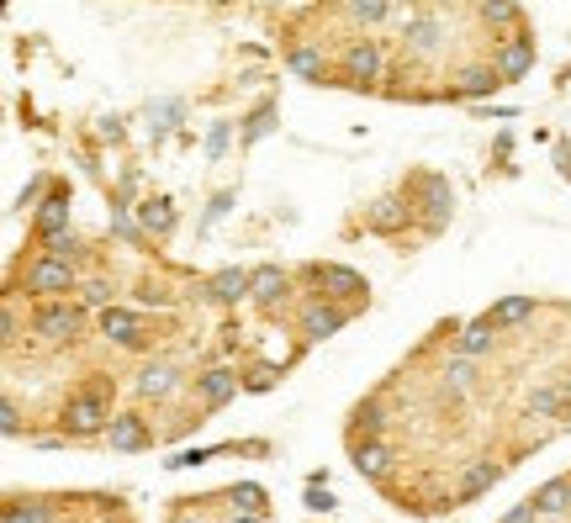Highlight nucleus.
Returning <instances> with one entry per match:
<instances>
[{"label": "nucleus", "mask_w": 571, "mask_h": 523, "mask_svg": "<svg viewBox=\"0 0 571 523\" xmlns=\"http://www.w3.org/2000/svg\"><path fill=\"white\" fill-rule=\"evenodd\" d=\"M64 428H69L75 439L112 428V381H90L85 391H75V397H69V407H64Z\"/></svg>", "instance_id": "1"}, {"label": "nucleus", "mask_w": 571, "mask_h": 523, "mask_svg": "<svg viewBox=\"0 0 571 523\" xmlns=\"http://www.w3.org/2000/svg\"><path fill=\"white\" fill-rule=\"evenodd\" d=\"M413 191H418V207H423V228L439 233L455 212V191L445 175H413Z\"/></svg>", "instance_id": "2"}, {"label": "nucleus", "mask_w": 571, "mask_h": 523, "mask_svg": "<svg viewBox=\"0 0 571 523\" xmlns=\"http://www.w3.org/2000/svg\"><path fill=\"white\" fill-rule=\"evenodd\" d=\"M27 291H38V296L75 291V259H59V254L32 259V265H27Z\"/></svg>", "instance_id": "3"}, {"label": "nucleus", "mask_w": 571, "mask_h": 523, "mask_svg": "<svg viewBox=\"0 0 571 523\" xmlns=\"http://www.w3.org/2000/svg\"><path fill=\"white\" fill-rule=\"evenodd\" d=\"M492 64H497V74H503V80H524V74L534 69V32L513 27V32L503 37V43H497Z\"/></svg>", "instance_id": "4"}, {"label": "nucleus", "mask_w": 571, "mask_h": 523, "mask_svg": "<svg viewBox=\"0 0 571 523\" xmlns=\"http://www.w3.org/2000/svg\"><path fill=\"white\" fill-rule=\"evenodd\" d=\"M32 328H38L48 344H64V339H75V333H80V307H69V302H43L38 312H32Z\"/></svg>", "instance_id": "5"}, {"label": "nucleus", "mask_w": 571, "mask_h": 523, "mask_svg": "<svg viewBox=\"0 0 571 523\" xmlns=\"http://www.w3.org/2000/svg\"><path fill=\"white\" fill-rule=\"evenodd\" d=\"M381 74V43L376 37H355V43L344 48V80L349 85H371Z\"/></svg>", "instance_id": "6"}, {"label": "nucleus", "mask_w": 571, "mask_h": 523, "mask_svg": "<svg viewBox=\"0 0 571 523\" xmlns=\"http://www.w3.org/2000/svg\"><path fill=\"white\" fill-rule=\"evenodd\" d=\"M307 275L323 286V296H339V302H360L365 296V280L355 270H344V265H312Z\"/></svg>", "instance_id": "7"}, {"label": "nucleus", "mask_w": 571, "mask_h": 523, "mask_svg": "<svg viewBox=\"0 0 571 523\" xmlns=\"http://www.w3.org/2000/svg\"><path fill=\"white\" fill-rule=\"evenodd\" d=\"M408 212L413 207L402 196H381L376 207L365 212V228H371V233H402V228H408Z\"/></svg>", "instance_id": "8"}, {"label": "nucleus", "mask_w": 571, "mask_h": 523, "mask_svg": "<svg viewBox=\"0 0 571 523\" xmlns=\"http://www.w3.org/2000/svg\"><path fill=\"white\" fill-rule=\"evenodd\" d=\"M101 333H106V339H117V344H127V349L143 344V323L127 307H106L101 312Z\"/></svg>", "instance_id": "9"}, {"label": "nucleus", "mask_w": 571, "mask_h": 523, "mask_svg": "<svg viewBox=\"0 0 571 523\" xmlns=\"http://www.w3.org/2000/svg\"><path fill=\"white\" fill-rule=\"evenodd\" d=\"M344 307H328V302H312L307 312H302V333L307 339H334V333L344 328Z\"/></svg>", "instance_id": "10"}, {"label": "nucleus", "mask_w": 571, "mask_h": 523, "mask_svg": "<svg viewBox=\"0 0 571 523\" xmlns=\"http://www.w3.org/2000/svg\"><path fill=\"white\" fill-rule=\"evenodd\" d=\"M249 296L260 307H275L286 296V270L281 265H260V270H249Z\"/></svg>", "instance_id": "11"}, {"label": "nucleus", "mask_w": 571, "mask_h": 523, "mask_svg": "<svg viewBox=\"0 0 571 523\" xmlns=\"http://www.w3.org/2000/svg\"><path fill=\"white\" fill-rule=\"evenodd\" d=\"M112 450H122V455H133V450H149V428H143V418L138 413H122V418H112Z\"/></svg>", "instance_id": "12"}, {"label": "nucleus", "mask_w": 571, "mask_h": 523, "mask_svg": "<svg viewBox=\"0 0 571 523\" xmlns=\"http://www.w3.org/2000/svg\"><path fill=\"white\" fill-rule=\"evenodd\" d=\"M497 85H503V74H497V64H471V69H460L455 96H492Z\"/></svg>", "instance_id": "13"}, {"label": "nucleus", "mask_w": 571, "mask_h": 523, "mask_svg": "<svg viewBox=\"0 0 571 523\" xmlns=\"http://www.w3.org/2000/svg\"><path fill=\"white\" fill-rule=\"evenodd\" d=\"M233 391H238V376L217 365V370H207V376H201V407H207V413H217V407H223Z\"/></svg>", "instance_id": "14"}, {"label": "nucleus", "mask_w": 571, "mask_h": 523, "mask_svg": "<svg viewBox=\"0 0 571 523\" xmlns=\"http://www.w3.org/2000/svg\"><path fill=\"white\" fill-rule=\"evenodd\" d=\"M38 233H43V238L69 233V196H64V191H53L43 207H38Z\"/></svg>", "instance_id": "15"}, {"label": "nucleus", "mask_w": 571, "mask_h": 523, "mask_svg": "<svg viewBox=\"0 0 571 523\" xmlns=\"http://www.w3.org/2000/svg\"><path fill=\"white\" fill-rule=\"evenodd\" d=\"M439 32H445V27H439L434 22V16H408V22H402V43H408V48H418V53H429V48H439Z\"/></svg>", "instance_id": "16"}, {"label": "nucleus", "mask_w": 571, "mask_h": 523, "mask_svg": "<svg viewBox=\"0 0 571 523\" xmlns=\"http://www.w3.org/2000/svg\"><path fill=\"white\" fill-rule=\"evenodd\" d=\"M286 64H291V74H302V80H312V85H323L328 80V59H323V48H291L286 53Z\"/></svg>", "instance_id": "17"}, {"label": "nucleus", "mask_w": 571, "mask_h": 523, "mask_svg": "<svg viewBox=\"0 0 571 523\" xmlns=\"http://www.w3.org/2000/svg\"><path fill=\"white\" fill-rule=\"evenodd\" d=\"M207 296L212 302H238V296H249V270H217L207 280Z\"/></svg>", "instance_id": "18"}, {"label": "nucleus", "mask_w": 571, "mask_h": 523, "mask_svg": "<svg viewBox=\"0 0 571 523\" xmlns=\"http://www.w3.org/2000/svg\"><path fill=\"white\" fill-rule=\"evenodd\" d=\"M497 476H503V471H497L492 460H471V465H466V476H460V487H455V497H466V502H471V497H482Z\"/></svg>", "instance_id": "19"}, {"label": "nucleus", "mask_w": 571, "mask_h": 523, "mask_svg": "<svg viewBox=\"0 0 571 523\" xmlns=\"http://www.w3.org/2000/svg\"><path fill=\"white\" fill-rule=\"evenodd\" d=\"M138 222H143V233L164 238V233L175 228V207H170V201H164V196H149V201H143V207H138Z\"/></svg>", "instance_id": "20"}, {"label": "nucleus", "mask_w": 571, "mask_h": 523, "mask_svg": "<svg viewBox=\"0 0 571 523\" xmlns=\"http://www.w3.org/2000/svg\"><path fill=\"white\" fill-rule=\"evenodd\" d=\"M482 22L492 32H513V27H524V11H519V0H482Z\"/></svg>", "instance_id": "21"}, {"label": "nucleus", "mask_w": 571, "mask_h": 523, "mask_svg": "<svg viewBox=\"0 0 571 523\" xmlns=\"http://www.w3.org/2000/svg\"><path fill=\"white\" fill-rule=\"evenodd\" d=\"M138 391H143V397H170V391H175V365H164V360L143 365L138 370Z\"/></svg>", "instance_id": "22"}, {"label": "nucleus", "mask_w": 571, "mask_h": 523, "mask_svg": "<svg viewBox=\"0 0 571 523\" xmlns=\"http://www.w3.org/2000/svg\"><path fill=\"white\" fill-rule=\"evenodd\" d=\"M492 339H497V323H492V312H487V317H476V323L460 328V354H487Z\"/></svg>", "instance_id": "23"}, {"label": "nucleus", "mask_w": 571, "mask_h": 523, "mask_svg": "<svg viewBox=\"0 0 571 523\" xmlns=\"http://www.w3.org/2000/svg\"><path fill=\"white\" fill-rule=\"evenodd\" d=\"M386 465H392V455H386V444L381 439H365V444H355V471L360 476H386Z\"/></svg>", "instance_id": "24"}, {"label": "nucleus", "mask_w": 571, "mask_h": 523, "mask_svg": "<svg viewBox=\"0 0 571 523\" xmlns=\"http://www.w3.org/2000/svg\"><path fill=\"white\" fill-rule=\"evenodd\" d=\"M529 317H534L529 296H503V302L492 307V323H497V328H519V323H529Z\"/></svg>", "instance_id": "25"}, {"label": "nucleus", "mask_w": 571, "mask_h": 523, "mask_svg": "<svg viewBox=\"0 0 571 523\" xmlns=\"http://www.w3.org/2000/svg\"><path fill=\"white\" fill-rule=\"evenodd\" d=\"M534 508H540V513H566V508H571V481H566V476L545 481V487L534 492Z\"/></svg>", "instance_id": "26"}, {"label": "nucleus", "mask_w": 571, "mask_h": 523, "mask_svg": "<svg viewBox=\"0 0 571 523\" xmlns=\"http://www.w3.org/2000/svg\"><path fill=\"white\" fill-rule=\"evenodd\" d=\"M524 407H529V418H561L566 413V407H561V386H534Z\"/></svg>", "instance_id": "27"}, {"label": "nucleus", "mask_w": 571, "mask_h": 523, "mask_svg": "<svg viewBox=\"0 0 571 523\" xmlns=\"http://www.w3.org/2000/svg\"><path fill=\"white\" fill-rule=\"evenodd\" d=\"M233 508H238V513H260V518H265V508H270V502H265V487H254V481L233 487Z\"/></svg>", "instance_id": "28"}, {"label": "nucleus", "mask_w": 571, "mask_h": 523, "mask_svg": "<svg viewBox=\"0 0 571 523\" xmlns=\"http://www.w3.org/2000/svg\"><path fill=\"white\" fill-rule=\"evenodd\" d=\"M6 523H48V508H43V502L11 497V502H6Z\"/></svg>", "instance_id": "29"}, {"label": "nucleus", "mask_w": 571, "mask_h": 523, "mask_svg": "<svg viewBox=\"0 0 571 523\" xmlns=\"http://www.w3.org/2000/svg\"><path fill=\"white\" fill-rule=\"evenodd\" d=\"M386 423V413H381V402H360L355 407V434H365V439H376V428Z\"/></svg>", "instance_id": "30"}, {"label": "nucleus", "mask_w": 571, "mask_h": 523, "mask_svg": "<svg viewBox=\"0 0 571 523\" xmlns=\"http://www.w3.org/2000/svg\"><path fill=\"white\" fill-rule=\"evenodd\" d=\"M386 11H392V0H349V16H355V22H386Z\"/></svg>", "instance_id": "31"}, {"label": "nucleus", "mask_w": 571, "mask_h": 523, "mask_svg": "<svg viewBox=\"0 0 571 523\" xmlns=\"http://www.w3.org/2000/svg\"><path fill=\"white\" fill-rule=\"evenodd\" d=\"M270 127H275V101H265V106L249 117V127H244V143H260V138L270 133Z\"/></svg>", "instance_id": "32"}, {"label": "nucleus", "mask_w": 571, "mask_h": 523, "mask_svg": "<svg viewBox=\"0 0 571 523\" xmlns=\"http://www.w3.org/2000/svg\"><path fill=\"white\" fill-rule=\"evenodd\" d=\"M471 381H476V365H471V354H466V360H450V365H445V386H450V391H466Z\"/></svg>", "instance_id": "33"}, {"label": "nucleus", "mask_w": 571, "mask_h": 523, "mask_svg": "<svg viewBox=\"0 0 571 523\" xmlns=\"http://www.w3.org/2000/svg\"><path fill=\"white\" fill-rule=\"evenodd\" d=\"M228 138H233V127H228V122H212V133H207V159H223V154H228Z\"/></svg>", "instance_id": "34"}, {"label": "nucleus", "mask_w": 571, "mask_h": 523, "mask_svg": "<svg viewBox=\"0 0 571 523\" xmlns=\"http://www.w3.org/2000/svg\"><path fill=\"white\" fill-rule=\"evenodd\" d=\"M0 434H6V439H16V434H22V407H16L11 397L0 402Z\"/></svg>", "instance_id": "35"}, {"label": "nucleus", "mask_w": 571, "mask_h": 523, "mask_svg": "<svg viewBox=\"0 0 571 523\" xmlns=\"http://www.w3.org/2000/svg\"><path fill=\"white\" fill-rule=\"evenodd\" d=\"M43 244H48L43 254H59V259H75V254H80V238H75V233H59V238H43Z\"/></svg>", "instance_id": "36"}, {"label": "nucleus", "mask_w": 571, "mask_h": 523, "mask_svg": "<svg viewBox=\"0 0 571 523\" xmlns=\"http://www.w3.org/2000/svg\"><path fill=\"white\" fill-rule=\"evenodd\" d=\"M154 117H159V122H154V138H164V133L175 127V117H180V101H159Z\"/></svg>", "instance_id": "37"}, {"label": "nucleus", "mask_w": 571, "mask_h": 523, "mask_svg": "<svg viewBox=\"0 0 571 523\" xmlns=\"http://www.w3.org/2000/svg\"><path fill=\"white\" fill-rule=\"evenodd\" d=\"M80 302L85 307H106L112 302V286H106V280H90V286H80Z\"/></svg>", "instance_id": "38"}, {"label": "nucleus", "mask_w": 571, "mask_h": 523, "mask_svg": "<svg viewBox=\"0 0 571 523\" xmlns=\"http://www.w3.org/2000/svg\"><path fill=\"white\" fill-rule=\"evenodd\" d=\"M228 212H233V191H217V196H212V207H207V222H201V228H212V222H217V217H228Z\"/></svg>", "instance_id": "39"}, {"label": "nucleus", "mask_w": 571, "mask_h": 523, "mask_svg": "<svg viewBox=\"0 0 571 523\" xmlns=\"http://www.w3.org/2000/svg\"><path fill=\"white\" fill-rule=\"evenodd\" d=\"M112 228H117L122 238H138V222L127 217V207H122V201H112Z\"/></svg>", "instance_id": "40"}, {"label": "nucleus", "mask_w": 571, "mask_h": 523, "mask_svg": "<svg viewBox=\"0 0 571 523\" xmlns=\"http://www.w3.org/2000/svg\"><path fill=\"white\" fill-rule=\"evenodd\" d=\"M201 460H212V450H180L175 460H164L170 471H186V465H201Z\"/></svg>", "instance_id": "41"}, {"label": "nucleus", "mask_w": 571, "mask_h": 523, "mask_svg": "<svg viewBox=\"0 0 571 523\" xmlns=\"http://www.w3.org/2000/svg\"><path fill=\"white\" fill-rule=\"evenodd\" d=\"M307 508L328 513V508H339V502H334V492H328V487H307Z\"/></svg>", "instance_id": "42"}, {"label": "nucleus", "mask_w": 571, "mask_h": 523, "mask_svg": "<svg viewBox=\"0 0 571 523\" xmlns=\"http://www.w3.org/2000/svg\"><path fill=\"white\" fill-rule=\"evenodd\" d=\"M534 513H540V508H534V502H524V508H513L503 523H534Z\"/></svg>", "instance_id": "43"}, {"label": "nucleus", "mask_w": 571, "mask_h": 523, "mask_svg": "<svg viewBox=\"0 0 571 523\" xmlns=\"http://www.w3.org/2000/svg\"><path fill=\"white\" fill-rule=\"evenodd\" d=\"M101 138L117 143V138H122V117H101Z\"/></svg>", "instance_id": "44"}, {"label": "nucleus", "mask_w": 571, "mask_h": 523, "mask_svg": "<svg viewBox=\"0 0 571 523\" xmlns=\"http://www.w3.org/2000/svg\"><path fill=\"white\" fill-rule=\"evenodd\" d=\"M561 407H566V413H571V381H561Z\"/></svg>", "instance_id": "45"}, {"label": "nucleus", "mask_w": 571, "mask_h": 523, "mask_svg": "<svg viewBox=\"0 0 571 523\" xmlns=\"http://www.w3.org/2000/svg\"><path fill=\"white\" fill-rule=\"evenodd\" d=\"M233 523H260V513H238Z\"/></svg>", "instance_id": "46"}, {"label": "nucleus", "mask_w": 571, "mask_h": 523, "mask_svg": "<svg viewBox=\"0 0 571 523\" xmlns=\"http://www.w3.org/2000/svg\"><path fill=\"white\" fill-rule=\"evenodd\" d=\"M175 523H201V518H191V513H180V518H175Z\"/></svg>", "instance_id": "47"}]
</instances>
